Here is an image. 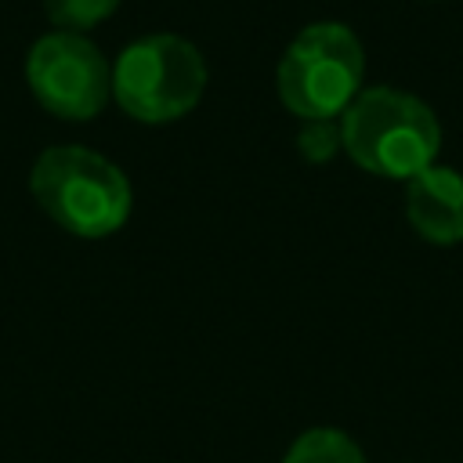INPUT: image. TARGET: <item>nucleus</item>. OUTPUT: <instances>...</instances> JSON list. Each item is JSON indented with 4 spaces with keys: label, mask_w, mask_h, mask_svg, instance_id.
Wrapping results in <instances>:
<instances>
[{
    "label": "nucleus",
    "mask_w": 463,
    "mask_h": 463,
    "mask_svg": "<svg viewBox=\"0 0 463 463\" xmlns=\"http://www.w3.org/2000/svg\"><path fill=\"white\" fill-rule=\"evenodd\" d=\"M282 463H365L362 449L336 427H311L304 430Z\"/></svg>",
    "instance_id": "0eeeda50"
},
{
    "label": "nucleus",
    "mask_w": 463,
    "mask_h": 463,
    "mask_svg": "<svg viewBox=\"0 0 463 463\" xmlns=\"http://www.w3.org/2000/svg\"><path fill=\"white\" fill-rule=\"evenodd\" d=\"M25 80L58 119H94L112 98V69L83 33L54 29L40 36L25 58Z\"/></svg>",
    "instance_id": "39448f33"
},
{
    "label": "nucleus",
    "mask_w": 463,
    "mask_h": 463,
    "mask_svg": "<svg viewBox=\"0 0 463 463\" xmlns=\"http://www.w3.org/2000/svg\"><path fill=\"white\" fill-rule=\"evenodd\" d=\"M344 152L369 174L409 181L434 166L441 148L438 116L405 90L369 87L340 116Z\"/></svg>",
    "instance_id": "f03ea898"
},
{
    "label": "nucleus",
    "mask_w": 463,
    "mask_h": 463,
    "mask_svg": "<svg viewBox=\"0 0 463 463\" xmlns=\"http://www.w3.org/2000/svg\"><path fill=\"white\" fill-rule=\"evenodd\" d=\"M297 148L307 163H326L333 159L340 148H344V137H340V123L333 119H304L300 134H297Z\"/></svg>",
    "instance_id": "1a4fd4ad"
},
{
    "label": "nucleus",
    "mask_w": 463,
    "mask_h": 463,
    "mask_svg": "<svg viewBox=\"0 0 463 463\" xmlns=\"http://www.w3.org/2000/svg\"><path fill=\"white\" fill-rule=\"evenodd\" d=\"M206 90L199 47L174 33H152L123 47L112 65V98L137 123H170L188 116Z\"/></svg>",
    "instance_id": "7ed1b4c3"
},
{
    "label": "nucleus",
    "mask_w": 463,
    "mask_h": 463,
    "mask_svg": "<svg viewBox=\"0 0 463 463\" xmlns=\"http://www.w3.org/2000/svg\"><path fill=\"white\" fill-rule=\"evenodd\" d=\"M365 54L340 22H315L293 36L279 61V98L300 119H333L362 94Z\"/></svg>",
    "instance_id": "20e7f679"
},
{
    "label": "nucleus",
    "mask_w": 463,
    "mask_h": 463,
    "mask_svg": "<svg viewBox=\"0 0 463 463\" xmlns=\"http://www.w3.org/2000/svg\"><path fill=\"white\" fill-rule=\"evenodd\" d=\"M29 192L58 228L80 239H105L119 232L134 203L127 174L83 145L43 148L33 163Z\"/></svg>",
    "instance_id": "f257e3e1"
},
{
    "label": "nucleus",
    "mask_w": 463,
    "mask_h": 463,
    "mask_svg": "<svg viewBox=\"0 0 463 463\" xmlns=\"http://www.w3.org/2000/svg\"><path fill=\"white\" fill-rule=\"evenodd\" d=\"M116 7H119V0H43L47 18H51L58 29H65V33L94 29V25H101Z\"/></svg>",
    "instance_id": "6e6552de"
},
{
    "label": "nucleus",
    "mask_w": 463,
    "mask_h": 463,
    "mask_svg": "<svg viewBox=\"0 0 463 463\" xmlns=\"http://www.w3.org/2000/svg\"><path fill=\"white\" fill-rule=\"evenodd\" d=\"M405 217L412 232L434 246L463 242V174L434 163L409 177Z\"/></svg>",
    "instance_id": "423d86ee"
}]
</instances>
